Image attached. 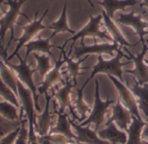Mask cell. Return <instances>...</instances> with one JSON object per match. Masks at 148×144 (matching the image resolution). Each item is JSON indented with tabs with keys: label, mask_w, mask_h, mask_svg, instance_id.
I'll return each mask as SVG.
<instances>
[{
	"label": "cell",
	"mask_w": 148,
	"mask_h": 144,
	"mask_svg": "<svg viewBox=\"0 0 148 144\" xmlns=\"http://www.w3.org/2000/svg\"><path fill=\"white\" fill-rule=\"evenodd\" d=\"M27 0H7L5 3L9 6L8 11L5 13V15L0 19V46L3 47L4 45V40L5 34L8 31L11 32V37L10 40L5 47V49L3 48L5 52H7V50L12 43V41L14 40V25L17 22V19L19 15L24 16L25 18H27L26 15L21 12L22 6Z\"/></svg>",
	"instance_id": "cell-1"
},
{
	"label": "cell",
	"mask_w": 148,
	"mask_h": 144,
	"mask_svg": "<svg viewBox=\"0 0 148 144\" xmlns=\"http://www.w3.org/2000/svg\"><path fill=\"white\" fill-rule=\"evenodd\" d=\"M50 6L51 5H49V6L47 7V9L45 11V12L43 13V15L38 19V12H35V15H34V19L32 21H31L28 25H23L22 26V30H23V34L21 35L20 38L18 39H14L15 41H18V44L16 45V48L15 50L13 51V52L6 57V53L4 52L3 51V48L0 46V54L1 56L4 58L5 60H7V61H10L11 59H12L18 53V51L23 47L25 46L28 42H30L31 40H32V39L38 34L41 31H44L45 29H47L48 27H46L45 25H43V20L45 18L46 14L48 13L49 10H50Z\"/></svg>",
	"instance_id": "cell-2"
},
{
	"label": "cell",
	"mask_w": 148,
	"mask_h": 144,
	"mask_svg": "<svg viewBox=\"0 0 148 144\" xmlns=\"http://www.w3.org/2000/svg\"><path fill=\"white\" fill-rule=\"evenodd\" d=\"M19 60V63L18 65L12 64L7 60H5V63L14 72L17 78L18 79V81H20L24 85H25L32 92V95H33V100H34V103H35V109L37 112H40V107L38 104V88H36V86L34 84L33 81V78L32 75L36 73V69H32L30 65L27 63L26 59H23L20 55L18 53L16 55Z\"/></svg>",
	"instance_id": "cell-3"
},
{
	"label": "cell",
	"mask_w": 148,
	"mask_h": 144,
	"mask_svg": "<svg viewBox=\"0 0 148 144\" xmlns=\"http://www.w3.org/2000/svg\"><path fill=\"white\" fill-rule=\"evenodd\" d=\"M122 47L119 48L117 50V54L116 56L110 59V60H106L104 59L102 54H99L98 56V64L94 66H92V72L90 75V77L87 79L89 81L93 79L98 74H106L108 75H113L115 77H118L119 80L123 81L122 79V66L129 64L130 62H125V63H121L120 59L123 57H126L125 53L121 51Z\"/></svg>",
	"instance_id": "cell-4"
},
{
	"label": "cell",
	"mask_w": 148,
	"mask_h": 144,
	"mask_svg": "<svg viewBox=\"0 0 148 144\" xmlns=\"http://www.w3.org/2000/svg\"><path fill=\"white\" fill-rule=\"evenodd\" d=\"M89 18H90L89 23L85 27H83L79 32H78L75 34H73L72 37L67 39L64 41V43L61 45L62 48H64L66 46V45L68 44V42L71 41L72 45L71 46V49H72L77 39H84L86 37H94V38H99V39H104V40L114 41L112 37L108 35L106 32L100 31V24L103 19L102 14H99L96 17H92V15H89Z\"/></svg>",
	"instance_id": "cell-5"
},
{
	"label": "cell",
	"mask_w": 148,
	"mask_h": 144,
	"mask_svg": "<svg viewBox=\"0 0 148 144\" xmlns=\"http://www.w3.org/2000/svg\"><path fill=\"white\" fill-rule=\"evenodd\" d=\"M114 103L113 100L107 99L106 101H103L100 98L99 94V81H95V95H94V105L93 108L91 111L90 115L81 123H79L80 126L86 127L91 123H93L95 125V131H99V127L104 123L105 121V116L107 113L108 107Z\"/></svg>",
	"instance_id": "cell-6"
},
{
	"label": "cell",
	"mask_w": 148,
	"mask_h": 144,
	"mask_svg": "<svg viewBox=\"0 0 148 144\" xmlns=\"http://www.w3.org/2000/svg\"><path fill=\"white\" fill-rule=\"evenodd\" d=\"M142 45H143L142 52L140 53H138L137 56H134L126 47L123 48H123V50L127 53L125 58L131 59L132 61H133L135 63V68L133 71L126 70L125 73L132 74L133 77H135V79L138 81V82L140 86H144L148 83V65H147V64H145L144 62L145 56L146 52H148V47H147L146 42L143 43Z\"/></svg>",
	"instance_id": "cell-7"
},
{
	"label": "cell",
	"mask_w": 148,
	"mask_h": 144,
	"mask_svg": "<svg viewBox=\"0 0 148 144\" xmlns=\"http://www.w3.org/2000/svg\"><path fill=\"white\" fill-rule=\"evenodd\" d=\"M75 88L72 80L70 81V76L65 77L64 81V85L63 88L58 89V91H52V95L55 97V99L58 101V112L64 113L65 108L68 107L70 114L72 115L73 121H78L79 122V117L77 116L75 108H74V105L71 103V89Z\"/></svg>",
	"instance_id": "cell-8"
},
{
	"label": "cell",
	"mask_w": 148,
	"mask_h": 144,
	"mask_svg": "<svg viewBox=\"0 0 148 144\" xmlns=\"http://www.w3.org/2000/svg\"><path fill=\"white\" fill-rule=\"evenodd\" d=\"M108 78L110 79V81L112 82V84L116 88V89L119 93V97L121 102L123 103V105L127 109H129V111L131 112V114L133 116H135L138 119H141L138 102H137L136 99L134 98V94H132L131 89L127 86H125L123 83V81L117 79L115 76L108 75Z\"/></svg>",
	"instance_id": "cell-9"
},
{
	"label": "cell",
	"mask_w": 148,
	"mask_h": 144,
	"mask_svg": "<svg viewBox=\"0 0 148 144\" xmlns=\"http://www.w3.org/2000/svg\"><path fill=\"white\" fill-rule=\"evenodd\" d=\"M18 96L20 101L22 109L26 114L29 126L37 125V114H35V103L31 90L18 79Z\"/></svg>",
	"instance_id": "cell-10"
},
{
	"label": "cell",
	"mask_w": 148,
	"mask_h": 144,
	"mask_svg": "<svg viewBox=\"0 0 148 144\" xmlns=\"http://www.w3.org/2000/svg\"><path fill=\"white\" fill-rule=\"evenodd\" d=\"M54 62H55L54 67L46 74V76L43 80L41 85L38 88V95L46 94L48 90L52 86L56 85L58 81H62V75H64V74L61 73V67L63 66V65L64 63H66L65 59H64V58L63 56L62 52H60L58 59V60L55 59Z\"/></svg>",
	"instance_id": "cell-11"
},
{
	"label": "cell",
	"mask_w": 148,
	"mask_h": 144,
	"mask_svg": "<svg viewBox=\"0 0 148 144\" xmlns=\"http://www.w3.org/2000/svg\"><path fill=\"white\" fill-rule=\"evenodd\" d=\"M117 22L121 24V25L131 26V27L134 28L137 34L139 37V41L142 44L145 42L144 36L147 35L148 32L145 31V29L148 27V23L143 21L142 15L135 14V12L133 11H132L128 14L121 13V14H119V18L117 19Z\"/></svg>",
	"instance_id": "cell-12"
},
{
	"label": "cell",
	"mask_w": 148,
	"mask_h": 144,
	"mask_svg": "<svg viewBox=\"0 0 148 144\" xmlns=\"http://www.w3.org/2000/svg\"><path fill=\"white\" fill-rule=\"evenodd\" d=\"M121 46L115 41L113 44H95L93 45H81L79 47H76L73 52L72 59H77L84 55H90L92 53H98V54H108L112 55L114 52H117L119 48Z\"/></svg>",
	"instance_id": "cell-13"
},
{
	"label": "cell",
	"mask_w": 148,
	"mask_h": 144,
	"mask_svg": "<svg viewBox=\"0 0 148 144\" xmlns=\"http://www.w3.org/2000/svg\"><path fill=\"white\" fill-rule=\"evenodd\" d=\"M71 127L76 132V142H83L86 144H111L108 141L101 139L98 135V132L92 130L89 127H83L76 123L73 120H70Z\"/></svg>",
	"instance_id": "cell-14"
},
{
	"label": "cell",
	"mask_w": 148,
	"mask_h": 144,
	"mask_svg": "<svg viewBox=\"0 0 148 144\" xmlns=\"http://www.w3.org/2000/svg\"><path fill=\"white\" fill-rule=\"evenodd\" d=\"M132 114H131L129 109H127L123 105L119 97H118L117 102L112 109V114L106 122V126H107L108 124L113 121H116L121 129L127 131L132 122Z\"/></svg>",
	"instance_id": "cell-15"
},
{
	"label": "cell",
	"mask_w": 148,
	"mask_h": 144,
	"mask_svg": "<svg viewBox=\"0 0 148 144\" xmlns=\"http://www.w3.org/2000/svg\"><path fill=\"white\" fill-rule=\"evenodd\" d=\"M45 95V107L44 111L37 115V125L35 127L36 134L39 136L46 135L49 134L50 129L52 127L51 126V115L50 113V102L53 95H48V94Z\"/></svg>",
	"instance_id": "cell-16"
},
{
	"label": "cell",
	"mask_w": 148,
	"mask_h": 144,
	"mask_svg": "<svg viewBox=\"0 0 148 144\" xmlns=\"http://www.w3.org/2000/svg\"><path fill=\"white\" fill-rule=\"evenodd\" d=\"M54 114H58V121L55 126H53L51 129L49 134H60L64 136H66L69 139H71L73 141H76L77 136L71 129V123L68 120L69 114L65 113H60L58 110H56L54 108Z\"/></svg>",
	"instance_id": "cell-17"
},
{
	"label": "cell",
	"mask_w": 148,
	"mask_h": 144,
	"mask_svg": "<svg viewBox=\"0 0 148 144\" xmlns=\"http://www.w3.org/2000/svg\"><path fill=\"white\" fill-rule=\"evenodd\" d=\"M98 135L111 144H126L128 139L125 133L118 129L114 122L108 124L105 129L98 131Z\"/></svg>",
	"instance_id": "cell-18"
},
{
	"label": "cell",
	"mask_w": 148,
	"mask_h": 144,
	"mask_svg": "<svg viewBox=\"0 0 148 144\" xmlns=\"http://www.w3.org/2000/svg\"><path fill=\"white\" fill-rule=\"evenodd\" d=\"M102 15H103V19L105 22V25L108 30V32H110V34L112 35L113 40L115 42H117L120 46H124V47H133L136 46L138 43H140V41L137 42L136 44L132 45L130 44L128 42V40L125 38V36L123 35V33L121 32V31L119 30V28L117 26V25L112 21V19H111L107 13L105 12V10H102Z\"/></svg>",
	"instance_id": "cell-19"
},
{
	"label": "cell",
	"mask_w": 148,
	"mask_h": 144,
	"mask_svg": "<svg viewBox=\"0 0 148 144\" xmlns=\"http://www.w3.org/2000/svg\"><path fill=\"white\" fill-rule=\"evenodd\" d=\"M58 49H60V52H63V56L65 59V62L67 64L66 66V71L69 74L70 77H71V80L75 85V87H77L78 82H77V79L79 76L82 75L83 73L81 72V70H87V69H91V66H87V67H80V64L84 61H86L88 58L89 55H86L84 59L77 60V61H73V59L71 58H69V56L65 53L64 52V48H62V46H58Z\"/></svg>",
	"instance_id": "cell-20"
},
{
	"label": "cell",
	"mask_w": 148,
	"mask_h": 144,
	"mask_svg": "<svg viewBox=\"0 0 148 144\" xmlns=\"http://www.w3.org/2000/svg\"><path fill=\"white\" fill-rule=\"evenodd\" d=\"M139 2V0H102L98 2V5L101 6L107 15L111 18H114L115 12L121 10L125 11L126 7L134 6Z\"/></svg>",
	"instance_id": "cell-21"
},
{
	"label": "cell",
	"mask_w": 148,
	"mask_h": 144,
	"mask_svg": "<svg viewBox=\"0 0 148 144\" xmlns=\"http://www.w3.org/2000/svg\"><path fill=\"white\" fill-rule=\"evenodd\" d=\"M131 91L137 97L138 108L143 112L146 119H148V83L140 86L138 81L133 78V83L130 87Z\"/></svg>",
	"instance_id": "cell-22"
},
{
	"label": "cell",
	"mask_w": 148,
	"mask_h": 144,
	"mask_svg": "<svg viewBox=\"0 0 148 144\" xmlns=\"http://www.w3.org/2000/svg\"><path fill=\"white\" fill-rule=\"evenodd\" d=\"M51 38L49 37L47 39H41V38H38V39H35V40H31L30 42H28L25 46L26 48V52H25V59L27 60L29 55L33 52H41L45 54H47L49 55L51 58H53V55L51 52V48H58V46L57 45H51L50 44V41H51Z\"/></svg>",
	"instance_id": "cell-23"
},
{
	"label": "cell",
	"mask_w": 148,
	"mask_h": 144,
	"mask_svg": "<svg viewBox=\"0 0 148 144\" xmlns=\"http://www.w3.org/2000/svg\"><path fill=\"white\" fill-rule=\"evenodd\" d=\"M146 125L142 119H138L132 115V122L128 127V139L126 144H144L142 141V130Z\"/></svg>",
	"instance_id": "cell-24"
},
{
	"label": "cell",
	"mask_w": 148,
	"mask_h": 144,
	"mask_svg": "<svg viewBox=\"0 0 148 144\" xmlns=\"http://www.w3.org/2000/svg\"><path fill=\"white\" fill-rule=\"evenodd\" d=\"M66 11H67V0H64V6H63V9H62V12H61V15L59 17V19L53 22L51 25H50L48 26V29H51V30H53V32L51 33V35L50 36L51 39L53 37L56 36V34L58 33H60V32H69L71 34H75L76 32L71 29L68 25V23H67V13H66Z\"/></svg>",
	"instance_id": "cell-25"
},
{
	"label": "cell",
	"mask_w": 148,
	"mask_h": 144,
	"mask_svg": "<svg viewBox=\"0 0 148 144\" xmlns=\"http://www.w3.org/2000/svg\"><path fill=\"white\" fill-rule=\"evenodd\" d=\"M89 83V81L86 80V82L83 84V86L80 88H77V98L75 101V105H74V108L77 112L79 113L80 114V119H79V123L84 121L87 118V114L91 112V107L90 106L85 102L84 101V90L87 84Z\"/></svg>",
	"instance_id": "cell-26"
},
{
	"label": "cell",
	"mask_w": 148,
	"mask_h": 144,
	"mask_svg": "<svg viewBox=\"0 0 148 144\" xmlns=\"http://www.w3.org/2000/svg\"><path fill=\"white\" fill-rule=\"evenodd\" d=\"M0 114L12 121L22 120V116L18 114V107L6 101H0Z\"/></svg>",
	"instance_id": "cell-27"
},
{
	"label": "cell",
	"mask_w": 148,
	"mask_h": 144,
	"mask_svg": "<svg viewBox=\"0 0 148 144\" xmlns=\"http://www.w3.org/2000/svg\"><path fill=\"white\" fill-rule=\"evenodd\" d=\"M38 141L39 144H75L73 140L60 134H48L43 136L38 135Z\"/></svg>",
	"instance_id": "cell-28"
},
{
	"label": "cell",
	"mask_w": 148,
	"mask_h": 144,
	"mask_svg": "<svg viewBox=\"0 0 148 144\" xmlns=\"http://www.w3.org/2000/svg\"><path fill=\"white\" fill-rule=\"evenodd\" d=\"M33 57L37 61V66H36V71L39 74L42 81L45 79L46 74L51 71V60H50V56L47 54H43V55H38V53H33Z\"/></svg>",
	"instance_id": "cell-29"
},
{
	"label": "cell",
	"mask_w": 148,
	"mask_h": 144,
	"mask_svg": "<svg viewBox=\"0 0 148 144\" xmlns=\"http://www.w3.org/2000/svg\"><path fill=\"white\" fill-rule=\"evenodd\" d=\"M24 119L17 121H10L0 114V140L21 127Z\"/></svg>",
	"instance_id": "cell-30"
},
{
	"label": "cell",
	"mask_w": 148,
	"mask_h": 144,
	"mask_svg": "<svg viewBox=\"0 0 148 144\" xmlns=\"http://www.w3.org/2000/svg\"><path fill=\"white\" fill-rule=\"evenodd\" d=\"M0 97H2L5 101H9L15 105L16 107H19V102H18V97L14 94V92L5 84V82L2 80L0 76Z\"/></svg>",
	"instance_id": "cell-31"
},
{
	"label": "cell",
	"mask_w": 148,
	"mask_h": 144,
	"mask_svg": "<svg viewBox=\"0 0 148 144\" xmlns=\"http://www.w3.org/2000/svg\"><path fill=\"white\" fill-rule=\"evenodd\" d=\"M27 121L26 119H24L21 124V127L19 128L18 134L14 141V144H28L29 140V128L25 127V122Z\"/></svg>",
	"instance_id": "cell-32"
},
{
	"label": "cell",
	"mask_w": 148,
	"mask_h": 144,
	"mask_svg": "<svg viewBox=\"0 0 148 144\" xmlns=\"http://www.w3.org/2000/svg\"><path fill=\"white\" fill-rule=\"evenodd\" d=\"M19 128H18L15 131L12 132L11 134H9L8 135L4 137L2 140H0V144H14V141H15V140H16V138H17V136L18 134Z\"/></svg>",
	"instance_id": "cell-33"
},
{
	"label": "cell",
	"mask_w": 148,
	"mask_h": 144,
	"mask_svg": "<svg viewBox=\"0 0 148 144\" xmlns=\"http://www.w3.org/2000/svg\"><path fill=\"white\" fill-rule=\"evenodd\" d=\"M29 128V140L28 144H39L38 141V135L35 131L34 126H28Z\"/></svg>",
	"instance_id": "cell-34"
},
{
	"label": "cell",
	"mask_w": 148,
	"mask_h": 144,
	"mask_svg": "<svg viewBox=\"0 0 148 144\" xmlns=\"http://www.w3.org/2000/svg\"><path fill=\"white\" fill-rule=\"evenodd\" d=\"M141 137H142L143 141H148V123H146V125L144 127V128L142 130Z\"/></svg>",
	"instance_id": "cell-35"
},
{
	"label": "cell",
	"mask_w": 148,
	"mask_h": 144,
	"mask_svg": "<svg viewBox=\"0 0 148 144\" xmlns=\"http://www.w3.org/2000/svg\"><path fill=\"white\" fill-rule=\"evenodd\" d=\"M140 7L141 8H147L148 9V0H142V2L140 3Z\"/></svg>",
	"instance_id": "cell-36"
},
{
	"label": "cell",
	"mask_w": 148,
	"mask_h": 144,
	"mask_svg": "<svg viewBox=\"0 0 148 144\" xmlns=\"http://www.w3.org/2000/svg\"><path fill=\"white\" fill-rule=\"evenodd\" d=\"M87 2L89 3V5L92 6V9H95V7H94V6H93V4H92V2L91 1V0H87Z\"/></svg>",
	"instance_id": "cell-37"
},
{
	"label": "cell",
	"mask_w": 148,
	"mask_h": 144,
	"mask_svg": "<svg viewBox=\"0 0 148 144\" xmlns=\"http://www.w3.org/2000/svg\"><path fill=\"white\" fill-rule=\"evenodd\" d=\"M4 2H5V0H0V6H1ZM2 16H3V13H2V12H0V19L2 18Z\"/></svg>",
	"instance_id": "cell-38"
},
{
	"label": "cell",
	"mask_w": 148,
	"mask_h": 144,
	"mask_svg": "<svg viewBox=\"0 0 148 144\" xmlns=\"http://www.w3.org/2000/svg\"><path fill=\"white\" fill-rule=\"evenodd\" d=\"M143 142H144V144H148V141H143Z\"/></svg>",
	"instance_id": "cell-39"
},
{
	"label": "cell",
	"mask_w": 148,
	"mask_h": 144,
	"mask_svg": "<svg viewBox=\"0 0 148 144\" xmlns=\"http://www.w3.org/2000/svg\"><path fill=\"white\" fill-rule=\"evenodd\" d=\"M145 42H146V44L148 45V39H145ZM147 63H148V60H147Z\"/></svg>",
	"instance_id": "cell-40"
},
{
	"label": "cell",
	"mask_w": 148,
	"mask_h": 144,
	"mask_svg": "<svg viewBox=\"0 0 148 144\" xmlns=\"http://www.w3.org/2000/svg\"><path fill=\"white\" fill-rule=\"evenodd\" d=\"M52 1H53V0H50V5H51V3H52Z\"/></svg>",
	"instance_id": "cell-41"
},
{
	"label": "cell",
	"mask_w": 148,
	"mask_h": 144,
	"mask_svg": "<svg viewBox=\"0 0 148 144\" xmlns=\"http://www.w3.org/2000/svg\"><path fill=\"white\" fill-rule=\"evenodd\" d=\"M146 121H148V119H146Z\"/></svg>",
	"instance_id": "cell-42"
},
{
	"label": "cell",
	"mask_w": 148,
	"mask_h": 144,
	"mask_svg": "<svg viewBox=\"0 0 148 144\" xmlns=\"http://www.w3.org/2000/svg\"><path fill=\"white\" fill-rule=\"evenodd\" d=\"M147 13H148V12H147ZM147 35H148V32H147Z\"/></svg>",
	"instance_id": "cell-43"
}]
</instances>
